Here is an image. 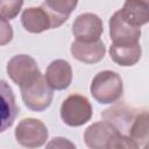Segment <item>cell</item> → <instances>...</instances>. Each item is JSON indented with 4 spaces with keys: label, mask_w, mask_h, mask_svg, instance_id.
<instances>
[{
    "label": "cell",
    "mask_w": 149,
    "mask_h": 149,
    "mask_svg": "<svg viewBox=\"0 0 149 149\" xmlns=\"http://www.w3.org/2000/svg\"><path fill=\"white\" fill-rule=\"evenodd\" d=\"M123 92L121 77L114 71H101L95 74L91 83V94L100 104L118 101Z\"/></svg>",
    "instance_id": "cell-1"
},
{
    "label": "cell",
    "mask_w": 149,
    "mask_h": 149,
    "mask_svg": "<svg viewBox=\"0 0 149 149\" xmlns=\"http://www.w3.org/2000/svg\"><path fill=\"white\" fill-rule=\"evenodd\" d=\"M20 88L24 105L31 111L42 112L47 109L52 101L54 90L42 74Z\"/></svg>",
    "instance_id": "cell-2"
},
{
    "label": "cell",
    "mask_w": 149,
    "mask_h": 149,
    "mask_svg": "<svg viewBox=\"0 0 149 149\" xmlns=\"http://www.w3.org/2000/svg\"><path fill=\"white\" fill-rule=\"evenodd\" d=\"M61 116L68 126H81L92 116L91 104L85 97L80 94H72L63 101L61 106Z\"/></svg>",
    "instance_id": "cell-3"
},
{
    "label": "cell",
    "mask_w": 149,
    "mask_h": 149,
    "mask_svg": "<svg viewBox=\"0 0 149 149\" xmlns=\"http://www.w3.org/2000/svg\"><path fill=\"white\" fill-rule=\"evenodd\" d=\"M15 137L19 144L24 148L34 149L43 146L48 139V129L45 125L33 118L23 119L15 129Z\"/></svg>",
    "instance_id": "cell-4"
},
{
    "label": "cell",
    "mask_w": 149,
    "mask_h": 149,
    "mask_svg": "<svg viewBox=\"0 0 149 149\" xmlns=\"http://www.w3.org/2000/svg\"><path fill=\"white\" fill-rule=\"evenodd\" d=\"M7 73L20 87L30 83L41 74L36 61L28 55H16L7 64Z\"/></svg>",
    "instance_id": "cell-5"
},
{
    "label": "cell",
    "mask_w": 149,
    "mask_h": 149,
    "mask_svg": "<svg viewBox=\"0 0 149 149\" xmlns=\"http://www.w3.org/2000/svg\"><path fill=\"white\" fill-rule=\"evenodd\" d=\"M102 21L93 13H84L77 16L72 24V34L79 42L98 41L102 34Z\"/></svg>",
    "instance_id": "cell-6"
},
{
    "label": "cell",
    "mask_w": 149,
    "mask_h": 149,
    "mask_svg": "<svg viewBox=\"0 0 149 149\" xmlns=\"http://www.w3.org/2000/svg\"><path fill=\"white\" fill-rule=\"evenodd\" d=\"M109 35L113 40V44H134L139 43L141 29L123 21L118 10L109 20Z\"/></svg>",
    "instance_id": "cell-7"
},
{
    "label": "cell",
    "mask_w": 149,
    "mask_h": 149,
    "mask_svg": "<svg viewBox=\"0 0 149 149\" xmlns=\"http://www.w3.org/2000/svg\"><path fill=\"white\" fill-rule=\"evenodd\" d=\"M119 133L111 123L99 121L92 123L84 133V141L90 149H108L112 137Z\"/></svg>",
    "instance_id": "cell-8"
},
{
    "label": "cell",
    "mask_w": 149,
    "mask_h": 149,
    "mask_svg": "<svg viewBox=\"0 0 149 149\" xmlns=\"http://www.w3.org/2000/svg\"><path fill=\"white\" fill-rule=\"evenodd\" d=\"M139 113V111L126 104H119L104 111L101 113V118L104 119V121L111 123L121 134L122 130H126L128 133L133 121Z\"/></svg>",
    "instance_id": "cell-9"
},
{
    "label": "cell",
    "mask_w": 149,
    "mask_h": 149,
    "mask_svg": "<svg viewBox=\"0 0 149 149\" xmlns=\"http://www.w3.org/2000/svg\"><path fill=\"white\" fill-rule=\"evenodd\" d=\"M17 113L19 108L10 86L0 79V133L14 123Z\"/></svg>",
    "instance_id": "cell-10"
},
{
    "label": "cell",
    "mask_w": 149,
    "mask_h": 149,
    "mask_svg": "<svg viewBox=\"0 0 149 149\" xmlns=\"http://www.w3.org/2000/svg\"><path fill=\"white\" fill-rule=\"evenodd\" d=\"M44 78L52 90H65L72 80L71 65L64 59H56L47 68Z\"/></svg>",
    "instance_id": "cell-11"
},
{
    "label": "cell",
    "mask_w": 149,
    "mask_h": 149,
    "mask_svg": "<svg viewBox=\"0 0 149 149\" xmlns=\"http://www.w3.org/2000/svg\"><path fill=\"white\" fill-rule=\"evenodd\" d=\"M106 52L105 44L102 41L98 40L94 42H79L74 41L71 44V54L72 56L87 64H93L100 62Z\"/></svg>",
    "instance_id": "cell-12"
},
{
    "label": "cell",
    "mask_w": 149,
    "mask_h": 149,
    "mask_svg": "<svg viewBox=\"0 0 149 149\" xmlns=\"http://www.w3.org/2000/svg\"><path fill=\"white\" fill-rule=\"evenodd\" d=\"M121 17L128 24L140 28L149 20V2L129 0L126 1L123 7L119 9Z\"/></svg>",
    "instance_id": "cell-13"
},
{
    "label": "cell",
    "mask_w": 149,
    "mask_h": 149,
    "mask_svg": "<svg viewBox=\"0 0 149 149\" xmlns=\"http://www.w3.org/2000/svg\"><path fill=\"white\" fill-rule=\"evenodd\" d=\"M77 6V1L74 0H65V1H57V0H47L42 2L41 7L45 10L50 19L51 28H58L62 26L71 14V12Z\"/></svg>",
    "instance_id": "cell-14"
},
{
    "label": "cell",
    "mask_w": 149,
    "mask_h": 149,
    "mask_svg": "<svg viewBox=\"0 0 149 149\" xmlns=\"http://www.w3.org/2000/svg\"><path fill=\"white\" fill-rule=\"evenodd\" d=\"M142 49L140 43L134 44H112L109 47V56L112 61L121 66H132L141 58Z\"/></svg>",
    "instance_id": "cell-15"
},
{
    "label": "cell",
    "mask_w": 149,
    "mask_h": 149,
    "mask_svg": "<svg viewBox=\"0 0 149 149\" xmlns=\"http://www.w3.org/2000/svg\"><path fill=\"white\" fill-rule=\"evenodd\" d=\"M21 22L24 29L30 33H42L51 28L50 19L41 6L24 9L21 16Z\"/></svg>",
    "instance_id": "cell-16"
},
{
    "label": "cell",
    "mask_w": 149,
    "mask_h": 149,
    "mask_svg": "<svg viewBox=\"0 0 149 149\" xmlns=\"http://www.w3.org/2000/svg\"><path fill=\"white\" fill-rule=\"evenodd\" d=\"M132 140H134L139 147L144 146V148L147 147V142H148V137H149V127H148V112L143 111L140 112L137 114V116L135 118V120L133 121L129 130H128V135Z\"/></svg>",
    "instance_id": "cell-17"
},
{
    "label": "cell",
    "mask_w": 149,
    "mask_h": 149,
    "mask_svg": "<svg viewBox=\"0 0 149 149\" xmlns=\"http://www.w3.org/2000/svg\"><path fill=\"white\" fill-rule=\"evenodd\" d=\"M22 5H23V1L21 0H16V1L0 0V17L6 21L14 19L21 10Z\"/></svg>",
    "instance_id": "cell-18"
},
{
    "label": "cell",
    "mask_w": 149,
    "mask_h": 149,
    "mask_svg": "<svg viewBox=\"0 0 149 149\" xmlns=\"http://www.w3.org/2000/svg\"><path fill=\"white\" fill-rule=\"evenodd\" d=\"M108 149H140V147L129 136L116 133L112 137L109 146H108Z\"/></svg>",
    "instance_id": "cell-19"
},
{
    "label": "cell",
    "mask_w": 149,
    "mask_h": 149,
    "mask_svg": "<svg viewBox=\"0 0 149 149\" xmlns=\"http://www.w3.org/2000/svg\"><path fill=\"white\" fill-rule=\"evenodd\" d=\"M13 38V28L8 21L0 17V45H6Z\"/></svg>",
    "instance_id": "cell-20"
},
{
    "label": "cell",
    "mask_w": 149,
    "mask_h": 149,
    "mask_svg": "<svg viewBox=\"0 0 149 149\" xmlns=\"http://www.w3.org/2000/svg\"><path fill=\"white\" fill-rule=\"evenodd\" d=\"M45 149H76V146L65 137H54L48 142Z\"/></svg>",
    "instance_id": "cell-21"
}]
</instances>
